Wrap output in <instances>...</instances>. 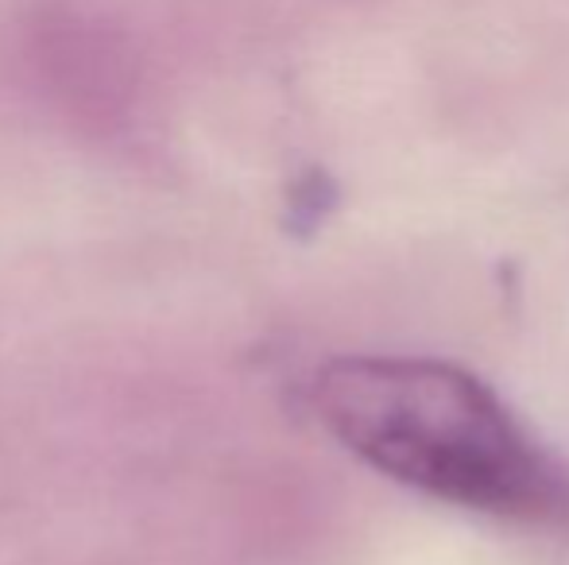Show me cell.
Wrapping results in <instances>:
<instances>
[{"instance_id":"cell-1","label":"cell","mask_w":569,"mask_h":565,"mask_svg":"<svg viewBox=\"0 0 569 565\" xmlns=\"http://www.w3.org/2000/svg\"><path fill=\"white\" fill-rule=\"evenodd\" d=\"M322 426L430 500L569 531V461L472 372L435 356H338L315 376Z\"/></svg>"}]
</instances>
